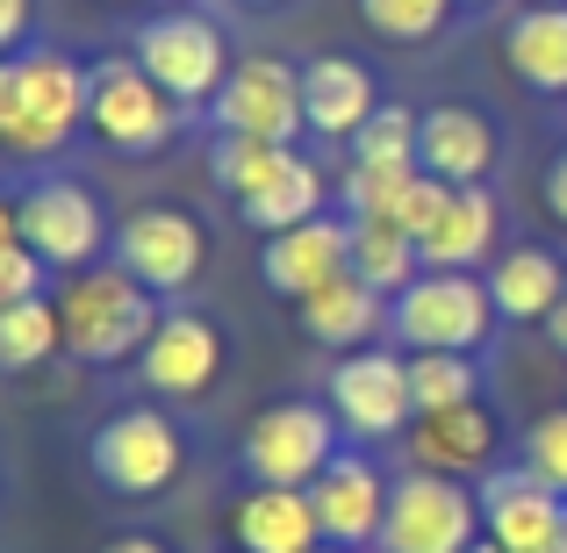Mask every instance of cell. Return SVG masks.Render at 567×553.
Returning <instances> with one entry per match:
<instances>
[{
	"instance_id": "obj_1",
	"label": "cell",
	"mask_w": 567,
	"mask_h": 553,
	"mask_svg": "<svg viewBox=\"0 0 567 553\" xmlns=\"http://www.w3.org/2000/svg\"><path fill=\"white\" fill-rule=\"evenodd\" d=\"M86 94H94V65L65 51H22L0 58V158H58L86 130Z\"/></svg>"
},
{
	"instance_id": "obj_2",
	"label": "cell",
	"mask_w": 567,
	"mask_h": 553,
	"mask_svg": "<svg viewBox=\"0 0 567 553\" xmlns=\"http://www.w3.org/2000/svg\"><path fill=\"white\" fill-rule=\"evenodd\" d=\"M158 295L144 288L137 274H123V266H80V274H65V288H58V324H65V352L86 367H123L137 360L144 346H152L158 331Z\"/></svg>"
},
{
	"instance_id": "obj_3",
	"label": "cell",
	"mask_w": 567,
	"mask_h": 553,
	"mask_svg": "<svg viewBox=\"0 0 567 553\" xmlns=\"http://www.w3.org/2000/svg\"><path fill=\"white\" fill-rule=\"evenodd\" d=\"M86 468H94V482L109 489V496L152 503V496H166V489L181 482L187 439H181V424H173L158 402H137V410H115V417L94 424V439H86Z\"/></svg>"
},
{
	"instance_id": "obj_4",
	"label": "cell",
	"mask_w": 567,
	"mask_h": 553,
	"mask_svg": "<svg viewBox=\"0 0 567 553\" xmlns=\"http://www.w3.org/2000/svg\"><path fill=\"white\" fill-rule=\"evenodd\" d=\"M496 295H488L482 274H445V266H424L410 288L395 295V317L388 331L410 352H482L496 338Z\"/></svg>"
},
{
	"instance_id": "obj_5",
	"label": "cell",
	"mask_w": 567,
	"mask_h": 553,
	"mask_svg": "<svg viewBox=\"0 0 567 553\" xmlns=\"http://www.w3.org/2000/svg\"><path fill=\"white\" fill-rule=\"evenodd\" d=\"M187 109L137 65V58H94V94H86V130L123 158H158L181 137Z\"/></svg>"
},
{
	"instance_id": "obj_6",
	"label": "cell",
	"mask_w": 567,
	"mask_h": 553,
	"mask_svg": "<svg viewBox=\"0 0 567 553\" xmlns=\"http://www.w3.org/2000/svg\"><path fill=\"white\" fill-rule=\"evenodd\" d=\"M14 231H22V245L37 252L51 274H80V266H101V252H115L101 194L86 181H65V173H43L37 187H22Z\"/></svg>"
},
{
	"instance_id": "obj_7",
	"label": "cell",
	"mask_w": 567,
	"mask_h": 553,
	"mask_svg": "<svg viewBox=\"0 0 567 553\" xmlns=\"http://www.w3.org/2000/svg\"><path fill=\"white\" fill-rule=\"evenodd\" d=\"M338 439H346V424L331 417V402H274V410L251 417V431H245V446H237V460H245L251 482L309 489L338 453H346Z\"/></svg>"
},
{
	"instance_id": "obj_8",
	"label": "cell",
	"mask_w": 567,
	"mask_h": 553,
	"mask_svg": "<svg viewBox=\"0 0 567 553\" xmlns=\"http://www.w3.org/2000/svg\"><path fill=\"white\" fill-rule=\"evenodd\" d=\"M482 540V496L453 474L410 468L388 489V525H381V553H467Z\"/></svg>"
},
{
	"instance_id": "obj_9",
	"label": "cell",
	"mask_w": 567,
	"mask_h": 553,
	"mask_svg": "<svg viewBox=\"0 0 567 553\" xmlns=\"http://www.w3.org/2000/svg\"><path fill=\"white\" fill-rule=\"evenodd\" d=\"M130 58H137V65L181 101V109H208V101L223 94V80H230L223 29L208 22V14H187V8H158L152 22L137 29Z\"/></svg>"
},
{
	"instance_id": "obj_10",
	"label": "cell",
	"mask_w": 567,
	"mask_h": 553,
	"mask_svg": "<svg viewBox=\"0 0 567 553\" xmlns=\"http://www.w3.org/2000/svg\"><path fill=\"white\" fill-rule=\"evenodd\" d=\"M323 402L352 439H395L416 424V396H410V360L381 346L338 352V367L323 373Z\"/></svg>"
},
{
	"instance_id": "obj_11",
	"label": "cell",
	"mask_w": 567,
	"mask_h": 553,
	"mask_svg": "<svg viewBox=\"0 0 567 553\" xmlns=\"http://www.w3.org/2000/svg\"><path fill=\"white\" fill-rule=\"evenodd\" d=\"M216 137H266V144H295V130H309L302 115V72L280 58H237L223 94L208 101Z\"/></svg>"
},
{
	"instance_id": "obj_12",
	"label": "cell",
	"mask_w": 567,
	"mask_h": 553,
	"mask_svg": "<svg viewBox=\"0 0 567 553\" xmlns=\"http://www.w3.org/2000/svg\"><path fill=\"white\" fill-rule=\"evenodd\" d=\"M115 266L137 274L152 295H187L208 266V231L187 208H166V202L137 208V216H123V231H115Z\"/></svg>"
},
{
	"instance_id": "obj_13",
	"label": "cell",
	"mask_w": 567,
	"mask_h": 553,
	"mask_svg": "<svg viewBox=\"0 0 567 553\" xmlns=\"http://www.w3.org/2000/svg\"><path fill=\"white\" fill-rule=\"evenodd\" d=\"M482 540H496L503 553H560V518L567 496L532 468H488L482 474Z\"/></svg>"
},
{
	"instance_id": "obj_14",
	"label": "cell",
	"mask_w": 567,
	"mask_h": 553,
	"mask_svg": "<svg viewBox=\"0 0 567 553\" xmlns=\"http://www.w3.org/2000/svg\"><path fill=\"white\" fill-rule=\"evenodd\" d=\"M388 474L374 468L367 453H338L331 468L309 482V503H317V525H323V546H346V553H360V546H381V525H388Z\"/></svg>"
},
{
	"instance_id": "obj_15",
	"label": "cell",
	"mask_w": 567,
	"mask_h": 553,
	"mask_svg": "<svg viewBox=\"0 0 567 553\" xmlns=\"http://www.w3.org/2000/svg\"><path fill=\"white\" fill-rule=\"evenodd\" d=\"M137 373H144V388L166 396V402H202L208 388H216V373H223L216 324L194 317V309H166L158 331H152V346L137 352Z\"/></svg>"
},
{
	"instance_id": "obj_16",
	"label": "cell",
	"mask_w": 567,
	"mask_h": 553,
	"mask_svg": "<svg viewBox=\"0 0 567 553\" xmlns=\"http://www.w3.org/2000/svg\"><path fill=\"white\" fill-rule=\"evenodd\" d=\"M259 274H266V288L288 295V303L331 288L338 274H352V216H331V208H323V216H309V223H295V231L266 237Z\"/></svg>"
},
{
	"instance_id": "obj_17",
	"label": "cell",
	"mask_w": 567,
	"mask_h": 553,
	"mask_svg": "<svg viewBox=\"0 0 567 553\" xmlns=\"http://www.w3.org/2000/svg\"><path fill=\"white\" fill-rule=\"evenodd\" d=\"M416 166L445 187H482L496 173V123L482 109H460V101L424 109V123H416Z\"/></svg>"
},
{
	"instance_id": "obj_18",
	"label": "cell",
	"mask_w": 567,
	"mask_h": 553,
	"mask_svg": "<svg viewBox=\"0 0 567 553\" xmlns=\"http://www.w3.org/2000/svg\"><path fill=\"white\" fill-rule=\"evenodd\" d=\"M496 417L482 410V402H460V410H424L410 424V460L431 474H453V482H467V474H488L496 468Z\"/></svg>"
},
{
	"instance_id": "obj_19",
	"label": "cell",
	"mask_w": 567,
	"mask_h": 553,
	"mask_svg": "<svg viewBox=\"0 0 567 553\" xmlns=\"http://www.w3.org/2000/svg\"><path fill=\"white\" fill-rule=\"evenodd\" d=\"M230 540H237V553H317L323 546V525H317L309 489L251 482L245 496L230 503Z\"/></svg>"
},
{
	"instance_id": "obj_20",
	"label": "cell",
	"mask_w": 567,
	"mask_h": 553,
	"mask_svg": "<svg viewBox=\"0 0 567 553\" xmlns=\"http://www.w3.org/2000/svg\"><path fill=\"white\" fill-rule=\"evenodd\" d=\"M374 109H381V86H374V72L360 65V58H309L302 65V115H309V130L317 137H360L367 123H374Z\"/></svg>"
},
{
	"instance_id": "obj_21",
	"label": "cell",
	"mask_w": 567,
	"mask_h": 553,
	"mask_svg": "<svg viewBox=\"0 0 567 553\" xmlns=\"http://www.w3.org/2000/svg\"><path fill=\"white\" fill-rule=\"evenodd\" d=\"M295 317H302V331L317 338V346H331V352H360V346H374V338L388 331L395 303H388L381 288H367L360 274H338L331 288L302 295V303H295Z\"/></svg>"
},
{
	"instance_id": "obj_22",
	"label": "cell",
	"mask_w": 567,
	"mask_h": 553,
	"mask_svg": "<svg viewBox=\"0 0 567 553\" xmlns=\"http://www.w3.org/2000/svg\"><path fill=\"white\" fill-rule=\"evenodd\" d=\"M496 194L488 187H453V202L439 208V223H431L424 237H416V252H424V266H445V274H474V266L496 259Z\"/></svg>"
},
{
	"instance_id": "obj_23",
	"label": "cell",
	"mask_w": 567,
	"mask_h": 553,
	"mask_svg": "<svg viewBox=\"0 0 567 553\" xmlns=\"http://www.w3.org/2000/svg\"><path fill=\"white\" fill-rule=\"evenodd\" d=\"M482 280H488V295H496L503 324H546L554 303L567 295V259L546 252V245H511Z\"/></svg>"
},
{
	"instance_id": "obj_24",
	"label": "cell",
	"mask_w": 567,
	"mask_h": 553,
	"mask_svg": "<svg viewBox=\"0 0 567 553\" xmlns=\"http://www.w3.org/2000/svg\"><path fill=\"white\" fill-rule=\"evenodd\" d=\"M503 65L532 94L567 101V8H517V22L503 29Z\"/></svg>"
},
{
	"instance_id": "obj_25",
	"label": "cell",
	"mask_w": 567,
	"mask_h": 553,
	"mask_svg": "<svg viewBox=\"0 0 567 553\" xmlns=\"http://www.w3.org/2000/svg\"><path fill=\"white\" fill-rule=\"evenodd\" d=\"M323 173L309 166V158H288V166L274 173L259 194H251L237 216L251 223V231H266V237H280V231H295V223H309V216H323Z\"/></svg>"
},
{
	"instance_id": "obj_26",
	"label": "cell",
	"mask_w": 567,
	"mask_h": 553,
	"mask_svg": "<svg viewBox=\"0 0 567 553\" xmlns=\"http://www.w3.org/2000/svg\"><path fill=\"white\" fill-rule=\"evenodd\" d=\"M352 274L395 303V295L424 274V252H416L410 231H388V223H352Z\"/></svg>"
},
{
	"instance_id": "obj_27",
	"label": "cell",
	"mask_w": 567,
	"mask_h": 553,
	"mask_svg": "<svg viewBox=\"0 0 567 553\" xmlns=\"http://www.w3.org/2000/svg\"><path fill=\"white\" fill-rule=\"evenodd\" d=\"M288 158H295V144H266V137H216V144H208V181H216L223 202L245 208L251 194H259L280 166H288Z\"/></svg>"
},
{
	"instance_id": "obj_28",
	"label": "cell",
	"mask_w": 567,
	"mask_h": 553,
	"mask_svg": "<svg viewBox=\"0 0 567 553\" xmlns=\"http://www.w3.org/2000/svg\"><path fill=\"white\" fill-rule=\"evenodd\" d=\"M51 352H65V324H58V295L0 309V373H29Z\"/></svg>"
},
{
	"instance_id": "obj_29",
	"label": "cell",
	"mask_w": 567,
	"mask_h": 553,
	"mask_svg": "<svg viewBox=\"0 0 567 553\" xmlns=\"http://www.w3.org/2000/svg\"><path fill=\"white\" fill-rule=\"evenodd\" d=\"M410 396H416V417L482 402V367H474V352H410Z\"/></svg>"
},
{
	"instance_id": "obj_30",
	"label": "cell",
	"mask_w": 567,
	"mask_h": 553,
	"mask_svg": "<svg viewBox=\"0 0 567 553\" xmlns=\"http://www.w3.org/2000/svg\"><path fill=\"white\" fill-rule=\"evenodd\" d=\"M453 8L460 0H360L367 29H374L381 43H431Z\"/></svg>"
},
{
	"instance_id": "obj_31",
	"label": "cell",
	"mask_w": 567,
	"mask_h": 553,
	"mask_svg": "<svg viewBox=\"0 0 567 553\" xmlns=\"http://www.w3.org/2000/svg\"><path fill=\"white\" fill-rule=\"evenodd\" d=\"M416 123H424V115H410V109H395V101H381L374 123L352 137V158H360V166H416Z\"/></svg>"
},
{
	"instance_id": "obj_32",
	"label": "cell",
	"mask_w": 567,
	"mask_h": 553,
	"mask_svg": "<svg viewBox=\"0 0 567 553\" xmlns=\"http://www.w3.org/2000/svg\"><path fill=\"white\" fill-rule=\"evenodd\" d=\"M525 468L546 474V482L567 496V410H546L539 424L525 431Z\"/></svg>"
},
{
	"instance_id": "obj_33",
	"label": "cell",
	"mask_w": 567,
	"mask_h": 553,
	"mask_svg": "<svg viewBox=\"0 0 567 553\" xmlns=\"http://www.w3.org/2000/svg\"><path fill=\"white\" fill-rule=\"evenodd\" d=\"M43 280H51V266L37 259V252L14 237V245H0V309H14V303H37L43 295Z\"/></svg>"
},
{
	"instance_id": "obj_34",
	"label": "cell",
	"mask_w": 567,
	"mask_h": 553,
	"mask_svg": "<svg viewBox=\"0 0 567 553\" xmlns=\"http://www.w3.org/2000/svg\"><path fill=\"white\" fill-rule=\"evenodd\" d=\"M29 29H37V0H0V58H22Z\"/></svg>"
},
{
	"instance_id": "obj_35",
	"label": "cell",
	"mask_w": 567,
	"mask_h": 553,
	"mask_svg": "<svg viewBox=\"0 0 567 553\" xmlns=\"http://www.w3.org/2000/svg\"><path fill=\"white\" fill-rule=\"evenodd\" d=\"M546 216L567 223V152L554 158V166H546Z\"/></svg>"
},
{
	"instance_id": "obj_36",
	"label": "cell",
	"mask_w": 567,
	"mask_h": 553,
	"mask_svg": "<svg viewBox=\"0 0 567 553\" xmlns=\"http://www.w3.org/2000/svg\"><path fill=\"white\" fill-rule=\"evenodd\" d=\"M539 331H546V338H554V346L567 352V295H560V303H554V317H546V324H539Z\"/></svg>"
},
{
	"instance_id": "obj_37",
	"label": "cell",
	"mask_w": 567,
	"mask_h": 553,
	"mask_svg": "<svg viewBox=\"0 0 567 553\" xmlns=\"http://www.w3.org/2000/svg\"><path fill=\"white\" fill-rule=\"evenodd\" d=\"M101 553H166V546L144 540V532H130V540H115V546H101Z\"/></svg>"
},
{
	"instance_id": "obj_38",
	"label": "cell",
	"mask_w": 567,
	"mask_h": 553,
	"mask_svg": "<svg viewBox=\"0 0 567 553\" xmlns=\"http://www.w3.org/2000/svg\"><path fill=\"white\" fill-rule=\"evenodd\" d=\"M14 237H22L14 231V202H0V245H14Z\"/></svg>"
},
{
	"instance_id": "obj_39",
	"label": "cell",
	"mask_w": 567,
	"mask_h": 553,
	"mask_svg": "<svg viewBox=\"0 0 567 553\" xmlns=\"http://www.w3.org/2000/svg\"><path fill=\"white\" fill-rule=\"evenodd\" d=\"M467 553H503V546H496V540H474V546H467Z\"/></svg>"
},
{
	"instance_id": "obj_40",
	"label": "cell",
	"mask_w": 567,
	"mask_h": 553,
	"mask_svg": "<svg viewBox=\"0 0 567 553\" xmlns=\"http://www.w3.org/2000/svg\"><path fill=\"white\" fill-rule=\"evenodd\" d=\"M525 8H567V0H525Z\"/></svg>"
},
{
	"instance_id": "obj_41",
	"label": "cell",
	"mask_w": 567,
	"mask_h": 553,
	"mask_svg": "<svg viewBox=\"0 0 567 553\" xmlns=\"http://www.w3.org/2000/svg\"><path fill=\"white\" fill-rule=\"evenodd\" d=\"M560 553H567V518H560Z\"/></svg>"
},
{
	"instance_id": "obj_42",
	"label": "cell",
	"mask_w": 567,
	"mask_h": 553,
	"mask_svg": "<svg viewBox=\"0 0 567 553\" xmlns=\"http://www.w3.org/2000/svg\"><path fill=\"white\" fill-rule=\"evenodd\" d=\"M245 8H274V0H245Z\"/></svg>"
},
{
	"instance_id": "obj_43",
	"label": "cell",
	"mask_w": 567,
	"mask_h": 553,
	"mask_svg": "<svg viewBox=\"0 0 567 553\" xmlns=\"http://www.w3.org/2000/svg\"><path fill=\"white\" fill-rule=\"evenodd\" d=\"M317 553H346V546H317Z\"/></svg>"
},
{
	"instance_id": "obj_44",
	"label": "cell",
	"mask_w": 567,
	"mask_h": 553,
	"mask_svg": "<svg viewBox=\"0 0 567 553\" xmlns=\"http://www.w3.org/2000/svg\"><path fill=\"white\" fill-rule=\"evenodd\" d=\"M158 8H181V0H158Z\"/></svg>"
},
{
	"instance_id": "obj_45",
	"label": "cell",
	"mask_w": 567,
	"mask_h": 553,
	"mask_svg": "<svg viewBox=\"0 0 567 553\" xmlns=\"http://www.w3.org/2000/svg\"><path fill=\"white\" fill-rule=\"evenodd\" d=\"M467 8H482V0H467Z\"/></svg>"
}]
</instances>
